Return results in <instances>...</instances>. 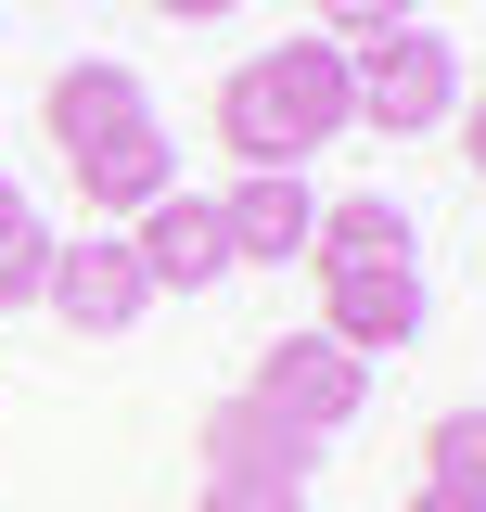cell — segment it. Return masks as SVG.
<instances>
[{"label":"cell","instance_id":"6da1fadb","mask_svg":"<svg viewBox=\"0 0 486 512\" xmlns=\"http://www.w3.org/2000/svg\"><path fill=\"white\" fill-rule=\"evenodd\" d=\"M205 128H218V154L231 167H307L320 141H346L359 128V77H346V39H282V52H243L231 77H218V103H205Z\"/></svg>","mask_w":486,"mask_h":512},{"label":"cell","instance_id":"7a4b0ae2","mask_svg":"<svg viewBox=\"0 0 486 512\" xmlns=\"http://www.w3.org/2000/svg\"><path fill=\"white\" fill-rule=\"evenodd\" d=\"M346 77H359V128L384 141H423V128L461 116V52H448V26H384V39H346Z\"/></svg>","mask_w":486,"mask_h":512},{"label":"cell","instance_id":"3957f363","mask_svg":"<svg viewBox=\"0 0 486 512\" xmlns=\"http://www.w3.org/2000/svg\"><path fill=\"white\" fill-rule=\"evenodd\" d=\"M231 397H256L282 436L320 448V436H346V423L371 410V359H346L333 333H282V346H256V372H243Z\"/></svg>","mask_w":486,"mask_h":512},{"label":"cell","instance_id":"277c9868","mask_svg":"<svg viewBox=\"0 0 486 512\" xmlns=\"http://www.w3.org/2000/svg\"><path fill=\"white\" fill-rule=\"evenodd\" d=\"M307 269H320V320L307 333H333L346 359H397L423 333V256H307Z\"/></svg>","mask_w":486,"mask_h":512},{"label":"cell","instance_id":"5b68a950","mask_svg":"<svg viewBox=\"0 0 486 512\" xmlns=\"http://www.w3.org/2000/svg\"><path fill=\"white\" fill-rule=\"evenodd\" d=\"M218 205V244H231V269H295L307 231H320V192H307V167H243L231 192H205Z\"/></svg>","mask_w":486,"mask_h":512},{"label":"cell","instance_id":"8992f818","mask_svg":"<svg viewBox=\"0 0 486 512\" xmlns=\"http://www.w3.org/2000/svg\"><path fill=\"white\" fill-rule=\"evenodd\" d=\"M39 308H52L64 333H128V320L154 308V295H141V256H128V231H77V244H52V269H39Z\"/></svg>","mask_w":486,"mask_h":512},{"label":"cell","instance_id":"52a82bcc","mask_svg":"<svg viewBox=\"0 0 486 512\" xmlns=\"http://www.w3.org/2000/svg\"><path fill=\"white\" fill-rule=\"evenodd\" d=\"M128 256H141V295H205L231 282V244H218V205L205 192H154L128 218Z\"/></svg>","mask_w":486,"mask_h":512},{"label":"cell","instance_id":"ba28073f","mask_svg":"<svg viewBox=\"0 0 486 512\" xmlns=\"http://www.w3.org/2000/svg\"><path fill=\"white\" fill-rule=\"evenodd\" d=\"M154 103H141V77H128L116 52H77V64H52V90H39V128H52V154L77 167V154H103L116 128H141Z\"/></svg>","mask_w":486,"mask_h":512},{"label":"cell","instance_id":"9c48e42d","mask_svg":"<svg viewBox=\"0 0 486 512\" xmlns=\"http://www.w3.org/2000/svg\"><path fill=\"white\" fill-rule=\"evenodd\" d=\"M192 448H205V474H282V487H307V436H282L256 397H218L192 423Z\"/></svg>","mask_w":486,"mask_h":512},{"label":"cell","instance_id":"30bf717a","mask_svg":"<svg viewBox=\"0 0 486 512\" xmlns=\"http://www.w3.org/2000/svg\"><path fill=\"white\" fill-rule=\"evenodd\" d=\"M307 256H410V205L397 192H346V205H320Z\"/></svg>","mask_w":486,"mask_h":512},{"label":"cell","instance_id":"8fae6325","mask_svg":"<svg viewBox=\"0 0 486 512\" xmlns=\"http://www.w3.org/2000/svg\"><path fill=\"white\" fill-rule=\"evenodd\" d=\"M423 487L486 500V410H435V423H423Z\"/></svg>","mask_w":486,"mask_h":512},{"label":"cell","instance_id":"7c38bea8","mask_svg":"<svg viewBox=\"0 0 486 512\" xmlns=\"http://www.w3.org/2000/svg\"><path fill=\"white\" fill-rule=\"evenodd\" d=\"M39 269H52V231H39V205L0 180V308H39Z\"/></svg>","mask_w":486,"mask_h":512},{"label":"cell","instance_id":"4fadbf2b","mask_svg":"<svg viewBox=\"0 0 486 512\" xmlns=\"http://www.w3.org/2000/svg\"><path fill=\"white\" fill-rule=\"evenodd\" d=\"M192 512H307V487H282V474H205Z\"/></svg>","mask_w":486,"mask_h":512},{"label":"cell","instance_id":"5bb4252c","mask_svg":"<svg viewBox=\"0 0 486 512\" xmlns=\"http://www.w3.org/2000/svg\"><path fill=\"white\" fill-rule=\"evenodd\" d=\"M320 13V39H384V26H410V0H307Z\"/></svg>","mask_w":486,"mask_h":512},{"label":"cell","instance_id":"9a60e30c","mask_svg":"<svg viewBox=\"0 0 486 512\" xmlns=\"http://www.w3.org/2000/svg\"><path fill=\"white\" fill-rule=\"evenodd\" d=\"M448 128H461V167H474V180H486V103H461V116H448Z\"/></svg>","mask_w":486,"mask_h":512},{"label":"cell","instance_id":"2e32d148","mask_svg":"<svg viewBox=\"0 0 486 512\" xmlns=\"http://www.w3.org/2000/svg\"><path fill=\"white\" fill-rule=\"evenodd\" d=\"M154 13H180V26H218V13H243V0H154Z\"/></svg>","mask_w":486,"mask_h":512},{"label":"cell","instance_id":"e0dca14e","mask_svg":"<svg viewBox=\"0 0 486 512\" xmlns=\"http://www.w3.org/2000/svg\"><path fill=\"white\" fill-rule=\"evenodd\" d=\"M410 512H486V500H448V487H410Z\"/></svg>","mask_w":486,"mask_h":512}]
</instances>
